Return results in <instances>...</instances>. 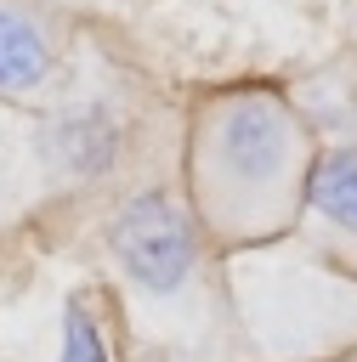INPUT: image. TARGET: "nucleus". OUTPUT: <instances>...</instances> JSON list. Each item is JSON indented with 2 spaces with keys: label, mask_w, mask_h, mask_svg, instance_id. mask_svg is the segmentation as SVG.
Listing matches in <instances>:
<instances>
[{
  "label": "nucleus",
  "mask_w": 357,
  "mask_h": 362,
  "mask_svg": "<svg viewBox=\"0 0 357 362\" xmlns=\"http://www.w3.org/2000/svg\"><path fill=\"white\" fill-rule=\"evenodd\" d=\"M40 198L45 192H40V175H34V153H28V119L0 107V226L28 215Z\"/></svg>",
  "instance_id": "nucleus-8"
},
{
  "label": "nucleus",
  "mask_w": 357,
  "mask_h": 362,
  "mask_svg": "<svg viewBox=\"0 0 357 362\" xmlns=\"http://www.w3.org/2000/svg\"><path fill=\"white\" fill-rule=\"evenodd\" d=\"M51 362H119L113 311H108V294H102V288H74V294L62 300Z\"/></svg>",
  "instance_id": "nucleus-7"
},
{
  "label": "nucleus",
  "mask_w": 357,
  "mask_h": 362,
  "mask_svg": "<svg viewBox=\"0 0 357 362\" xmlns=\"http://www.w3.org/2000/svg\"><path fill=\"white\" fill-rule=\"evenodd\" d=\"M28 153L45 198H96L125 192L147 153L142 85L113 68L102 51L79 45L62 62L57 90L28 119Z\"/></svg>",
  "instance_id": "nucleus-4"
},
{
  "label": "nucleus",
  "mask_w": 357,
  "mask_h": 362,
  "mask_svg": "<svg viewBox=\"0 0 357 362\" xmlns=\"http://www.w3.org/2000/svg\"><path fill=\"white\" fill-rule=\"evenodd\" d=\"M295 238H306L329 266L357 277V141H323L317 147Z\"/></svg>",
  "instance_id": "nucleus-6"
},
{
  "label": "nucleus",
  "mask_w": 357,
  "mask_h": 362,
  "mask_svg": "<svg viewBox=\"0 0 357 362\" xmlns=\"http://www.w3.org/2000/svg\"><path fill=\"white\" fill-rule=\"evenodd\" d=\"M221 283L232 334L249 362H346L357 356V277L329 266L306 238L227 249Z\"/></svg>",
  "instance_id": "nucleus-3"
},
{
  "label": "nucleus",
  "mask_w": 357,
  "mask_h": 362,
  "mask_svg": "<svg viewBox=\"0 0 357 362\" xmlns=\"http://www.w3.org/2000/svg\"><path fill=\"white\" fill-rule=\"evenodd\" d=\"M68 62V34L40 0H0V107L34 113Z\"/></svg>",
  "instance_id": "nucleus-5"
},
{
  "label": "nucleus",
  "mask_w": 357,
  "mask_h": 362,
  "mask_svg": "<svg viewBox=\"0 0 357 362\" xmlns=\"http://www.w3.org/2000/svg\"><path fill=\"white\" fill-rule=\"evenodd\" d=\"M317 147L323 141L312 136L289 90L227 85L187 113L176 192L221 255L272 243L300 221Z\"/></svg>",
  "instance_id": "nucleus-2"
},
{
  "label": "nucleus",
  "mask_w": 357,
  "mask_h": 362,
  "mask_svg": "<svg viewBox=\"0 0 357 362\" xmlns=\"http://www.w3.org/2000/svg\"><path fill=\"white\" fill-rule=\"evenodd\" d=\"M102 255L136 362H238L221 249L170 175H142L102 215Z\"/></svg>",
  "instance_id": "nucleus-1"
}]
</instances>
